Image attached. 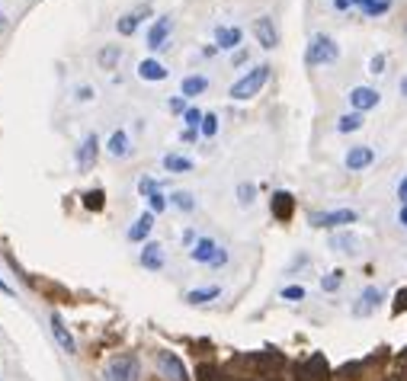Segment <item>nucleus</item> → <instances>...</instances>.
I'll return each instance as SVG.
<instances>
[{"label": "nucleus", "instance_id": "nucleus-1", "mask_svg": "<svg viewBox=\"0 0 407 381\" xmlns=\"http://www.w3.org/2000/svg\"><path fill=\"white\" fill-rule=\"evenodd\" d=\"M340 58V45L333 42L331 36H324V32H317V36H311L308 42V52H305V64L308 68H321V64H333Z\"/></svg>", "mask_w": 407, "mask_h": 381}, {"label": "nucleus", "instance_id": "nucleus-2", "mask_svg": "<svg viewBox=\"0 0 407 381\" xmlns=\"http://www.w3.org/2000/svg\"><path fill=\"white\" fill-rule=\"evenodd\" d=\"M270 80V64H256L254 71L241 77V80H234L231 84V99H250L256 93L263 90V84Z\"/></svg>", "mask_w": 407, "mask_h": 381}, {"label": "nucleus", "instance_id": "nucleus-3", "mask_svg": "<svg viewBox=\"0 0 407 381\" xmlns=\"http://www.w3.org/2000/svg\"><path fill=\"white\" fill-rule=\"evenodd\" d=\"M189 257L196 259V263H209V266H225L228 263V250L215 244L212 237H199L196 244H193V250H189Z\"/></svg>", "mask_w": 407, "mask_h": 381}, {"label": "nucleus", "instance_id": "nucleus-4", "mask_svg": "<svg viewBox=\"0 0 407 381\" xmlns=\"http://www.w3.org/2000/svg\"><path fill=\"white\" fill-rule=\"evenodd\" d=\"M106 378L109 381H138L142 378V362L135 356H116L106 366Z\"/></svg>", "mask_w": 407, "mask_h": 381}, {"label": "nucleus", "instance_id": "nucleus-5", "mask_svg": "<svg viewBox=\"0 0 407 381\" xmlns=\"http://www.w3.org/2000/svg\"><path fill=\"white\" fill-rule=\"evenodd\" d=\"M359 215L353 208H337V212H311L308 222L315 228H340V224H353Z\"/></svg>", "mask_w": 407, "mask_h": 381}, {"label": "nucleus", "instance_id": "nucleus-6", "mask_svg": "<svg viewBox=\"0 0 407 381\" xmlns=\"http://www.w3.org/2000/svg\"><path fill=\"white\" fill-rule=\"evenodd\" d=\"M327 247H331L333 253H340V257H359L362 240L353 234V231H337V234H331Z\"/></svg>", "mask_w": 407, "mask_h": 381}, {"label": "nucleus", "instance_id": "nucleus-7", "mask_svg": "<svg viewBox=\"0 0 407 381\" xmlns=\"http://www.w3.org/2000/svg\"><path fill=\"white\" fill-rule=\"evenodd\" d=\"M378 103H382V93H378L375 87H353V90H350V106H353L356 113H369Z\"/></svg>", "mask_w": 407, "mask_h": 381}, {"label": "nucleus", "instance_id": "nucleus-8", "mask_svg": "<svg viewBox=\"0 0 407 381\" xmlns=\"http://www.w3.org/2000/svg\"><path fill=\"white\" fill-rule=\"evenodd\" d=\"M254 36H256V42H260L263 48H276V45H280V29H276V23H273L270 16L254 20Z\"/></svg>", "mask_w": 407, "mask_h": 381}, {"label": "nucleus", "instance_id": "nucleus-9", "mask_svg": "<svg viewBox=\"0 0 407 381\" xmlns=\"http://www.w3.org/2000/svg\"><path fill=\"white\" fill-rule=\"evenodd\" d=\"M170 29H174V20H170V16H158L154 26L148 29V48H154V52H158V48H170V45H167Z\"/></svg>", "mask_w": 407, "mask_h": 381}, {"label": "nucleus", "instance_id": "nucleus-10", "mask_svg": "<svg viewBox=\"0 0 407 381\" xmlns=\"http://www.w3.org/2000/svg\"><path fill=\"white\" fill-rule=\"evenodd\" d=\"M158 368L170 381H189L186 378V366H183L180 356H174V352H158Z\"/></svg>", "mask_w": 407, "mask_h": 381}, {"label": "nucleus", "instance_id": "nucleus-11", "mask_svg": "<svg viewBox=\"0 0 407 381\" xmlns=\"http://www.w3.org/2000/svg\"><path fill=\"white\" fill-rule=\"evenodd\" d=\"M97 157H99V138L97 135H87L81 141V148H77V167L90 170L93 164H97Z\"/></svg>", "mask_w": 407, "mask_h": 381}, {"label": "nucleus", "instance_id": "nucleus-12", "mask_svg": "<svg viewBox=\"0 0 407 381\" xmlns=\"http://www.w3.org/2000/svg\"><path fill=\"white\" fill-rule=\"evenodd\" d=\"M372 160H375V151H372V148L356 145V148H350V151H347V160H343V164H347V170L359 173V170H366V167H369Z\"/></svg>", "mask_w": 407, "mask_h": 381}, {"label": "nucleus", "instance_id": "nucleus-13", "mask_svg": "<svg viewBox=\"0 0 407 381\" xmlns=\"http://www.w3.org/2000/svg\"><path fill=\"white\" fill-rule=\"evenodd\" d=\"M48 324H52V333H55V343L61 346V350L68 352H77V346H74V336L68 333V327H64V320H61V314H52V317H48Z\"/></svg>", "mask_w": 407, "mask_h": 381}, {"label": "nucleus", "instance_id": "nucleus-14", "mask_svg": "<svg viewBox=\"0 0 407 381\" xmlns=\"http://www.w3.org/2000/svg\"><path fill=\"white\" fill-rule=\"evenodd\" d=\"M292 212H295V199L289 196V192H276V196H273V218H276V222H289Z\"/></svg>", "mask_w": 407, "mask_h": 381}, {"label": "nucleus", "instance_id": "nucleus-15", "mask_svg": "<svg viewBox=\"0 0 407 381\" xmlns=\"http://www.w3.org/2000/svg\"><path fill=\"white\" fill-rule=\"evenodd\" d=\"M378 305H382V292H378V289H366L359 295V301H356L353 314H356V317H366V314H372Z\"/></svg>", "mask_w": 407, "mask_h": 381}, {"label": "nucleus", "instance_id": "nucleus-16", "mask_svg": "<svg viewBox=\"0 0 407 381\" xmlns=\"http://www.w3.org/2000/svg\"><path fill=\"white\" fill-rule=\"evenodd\" d=\"M151 228H154V212H142L138 215V222L128 228V240H135V244H142L144 237L151 234Z\"/></svg>", "mask_w": 407, "mask_h": 381}, {"label": "nucleus", "instance_id": "nucleus-17", "mask_svg": "<svg viewBox=\"0 0 407 381\" xmlns=\"http://www.w3.org/2000/svg\"><path fill=\"white\" fill-rule=\"evenodd\" d=\"M142 266L151 269V273L164 269V247H160V244H144V250H142Z\"/></svg>", "mask_w": 407, "mask_h": 381}, {"label": "nucleus", "instance_id": "nucleus-18", "mask_svg": "<svg viewBox=\"0 0 407 381\" xmlns=\"http://www.w3.org/2000/svg\"><path fill=\"white\" fill-rule=\"evenodd\" d=\"M215 45L219 48H237L241 45V29H237V26H219V29H215Z\"/></svg>", "mask_w": 407, "mask_h": 381}, {"label": "nucleus", "instance_id": "nucleus-19", "mask_svg": "<svg viewBox=\"0 0 407 381\" xmlns=\"http://www.w3.org/2000/svg\"><path fill=\"white\" fill-rule=\"evenodd\" d=\"M138 77H142V80H164L167 68L160 62H154V58H148V62L138 64Z\"/></svg>", "mask_w": 407, "mask_h": 381}, {"label": "nucleus", "instance_id": "nucleus-20", "mask_svg": "<svg viewBox=\"0 0 407 381\" xmlns=\"http://www.w3.org/2000/svg\"><path fill=\"white\" fill-rule=\"evenodd\" d=\"M109 154H113V157H128V154H132V145H128V135L125 131H113V135H109Z\"/></svg>", "mask_w": 407, "mask_h": 381}, {"label": "nucleus", "instance_id": "nucleus-21", "mask_svg": "<svg viewBox=\"0 0 407 381\" xmlns=\"http://www.w3.org/2000/svg\"><path fill=\"white\" fill-rule=\"evenodd\" d=\"M142 16H148V7L135 10V13H125V16H119V23H116V29H119L122 36H132V32L138 29V23H142Z\"/></svg>", "mask_w": 407, "mask_h": 381}, {"label": "nucleus", "instance_id": "nucleus-22", "mask_svg": "<svg viewBox=\"0 0 407 381\" xmlns=\"http://www.w3.org/2000/svg\"><path fill=\"white\" fill-rule=\"evenodd\" d=\"M183 96H199V93L209 90V80H205L202 74H193V77H183V84H180Z\"/></svg>", "mask_w": 407, "mask_h": 381}, {"label": "nucleus", "instance_id": "nucleus-23", "mask_svg": "<svg viewBox=\"0 0 407 381\" xmlns=\"http://www.w3.org/2000/svg\"><path fill=\"white\" fill-rule=\"evenodd\" d=\"M394 0H353V7H359L366 16H382L388 13V7H392Z\"/></svg>", "mask_w": 407, "mask_h": 381}, {"label": "nucleus", "instance_id": "nucleus-24", "mask_svg": "<svg viewBox=\"0 0 407 381\" xmlns=\"http://www.w3.org/2000/svg\"><path fill=\"white\" fill-rule=\"evenodd\" d=\"M97 62H99V68H116V64L122 62V48L119 45H106V48H99V55H97Z\"/></svg>", "mask_w": 407, "mask_h": 381}, {"label": "nucleus", "instance_id": "nucleus-25", "mask_svg": "<svg viewBox=\"0 0 407 381\" xmlns=\"http://www.w3.org/2000/svg\"><path fill=\"white\" fill-rule=\"evenodd\" d=\"M164 170H170V173H189V170H193V160L183 157V154H167Z\"/></svg>", "mask_w": 407, "mask_h": 381}, {"label": "nucleus", "instance_id": "nucleus-26", "mask_svg": "<svg viewBox=\"0 0 407 381\" xmlns=\"http://www.w3.org/2000/svg\"><path fill=\"white\" fill-rule=\"evenodd\" d=\"M219 295H221L219 285H209V289H193L186 295V301H189V305H205V301H215Z\"/></svg>", "mask_w": 407, "mask_h": 381}, {"label": "nucleus", "instance_id": "nucleus-27", "mask_svg": "<svg viewBox=\"0 0 407 381\" xmlns=\"http://www.w3.org/2000/svg\"><path fill=\"white\" fill-rule=\"evenodd\" d=\"M362 113H350V115H340V122H337V131H343V135H350V131H359L362 129Z\"/></svg>", "mask_w": 407, "mask_h": 381}, {"label": "nucleus", "instance_id": "nucleus-28", "mask_svg": "<svg viewBox=\"0 0 407 381\" xmlns=\"http://www.w3.org/2000/svg\"><path fill=\"white\" fill-rule=\"evenodd\" d=\"M170 206H177L180 208V212H193V208H196V199H193V192H174V196H170Z\"/></svg>", "mask_w": 407, "mask_h": 381}, {"label": "nucleus", "instance_id": "nucleus-29", "mask_svg": "<svg viewBox=\"0 0 407 381\" xmlns=\"http://www.w3.org/2000/svg\"><path fill=\"white\" fill-rule=\"evenodd\" d=\"M340 285H343V273H340V269H333V273H327L324 279H321V289L324 292H337Z\"/></svg>", "mask_w": 407, "mask_h": 381}, {"label": "nucleus", "instance_id": "nucleus-30", "mask_svg": "<svg viewBox=\"0 0 407 381\" xmlns=\"http://www.w3.org/2000/svg\"><path fill=\"white\" fill-rule=\"evenodd\" d=\"M199 131H202L205 138H215V131H219V115H215V113H205L202 129H199Z\"/></svg>", "mask_w": 407, "mask_h": 381}, {"label": "nucleus", "instance_id": "nucleus-31", "mask_svg": "<svg viewBox=\"0 0 407 381\" xmlns=\"http://www.w3.org/2000/svg\"><path fill=\"white\" fill-rule=\"evenodd\" d=\"M183 119H186V129H202V119H205V113H199V109H186L183 113Z\"/></svg>", "mask_w": 407, "mask_h": 381}, {"label": "nucleus", "instance_id": "nucleus-32", "mask_svg": "<svg viewBox=\"0 0 407 381\" xmlns=\"http://www.w3.org/2000/svg\"><path fill=\"white\" fill-rule=\"evenodd\" d=\"M83 206L90 208V212H99V208H103V189L87 192V196H83Z\"/></svg>", "mask_w": 407, "mask_h": 381}, {"label": "nucleus", "instance_id": "nucleus-33", "mask_svg": "<svg viewBox=\"0 0 407 381\" xmlns=\"http://www.w3.org/2000/svg\"><path fill=\"white\" fill-rule=\"evenodd\" d=\"M237 199H241V206H250L256 199V186L254 183H241L237 186Z\"/></svg>", "mask_w": 407, "mask_h": 381}, {"label": "nucleus", "instance_id": "nucleus-34", "mask_svg": "<svg viewBox=\"0 0 407 381\" xmlns=\"http://www.w3.org/2000/svg\"><path fill=\"white\" fill-rule=\"evenodd\" d=\"M164 208H167V199L160 196V192L148 196V212H154V215H158V212H164Z\"/></svg>", "mask_w": 407, "mask_h": 381}, {"label": "nucleus", "instance_id": "nucleus-35", "mask_svg": "<svg viewBox=\"0 0 407 381\" xmlns=\"http://www.w3.org/2000/svg\"><path fill=\"white\" fill-rule=\"evenodd\" d=\"M282 298H289V301H302L305 289H302V285H286V289H282Z\"/></svg>", "mask_w": 407, "mask_h": 381}, {"label": "nucleus", "instance_id": "nucleus-36", "mask_svg": "<svg viewBox=\"0 0 407 381\" xmlns=\"http://www.w3.org/2000/svg\"><path fill=\"white\" fill-rule=\"evenodd\" d=\"M138 189H142L144 196H154V192H160L158 189V180H151V176H144L142 183H138Z\"/></svg>", "mask_w": 407, "mask_h": 381}, {"label": "nucleus", "instance_id": "nucleus-37", "mask_svg": "<svg viewBox=\"0 0 407 381\" xmlns=\"http://www.w3.org/2000/svg\"><path fill=\"white\" fill-rule=\"evenodd\" d=\"M394 314H404L407 311V289H401L398 295H394V308H392Z\"/></svg>", "mask_w": 407, "mask_h": 381}, {"label": "nucleus", "instance_id": "nucleus-38", "mask_svg": "<svg viewBox=\"0 0 407 381\" xmlns=\"http://www.w3.org/2000/svg\"><path fill=\"white\" fill-rule=\"evenodd\" d=\"M369 71H372V74H382V71H385V55H375V58H372Z\"/></svg>", "mask_w": 407, "mask_h": 381}, {"label": "nucleus", "instance_id": "nucleus-39", "mask_svg": "<svg viewBox=\"0 0 407 381\" xmlns=\"http://www.w3.org/2000/svg\"><path fill=\"white\" fill-rule=\"evenodd\" d=\"M199 378H202V381H221V378H219V372H215V368H209V366L199 368Z\"/></svg>", "mask_w": 407, "mask_h": 381}, {"label": "nucleus", "instance_id": "nucleus-40", "mask_svg": "<svg viewBox=\"0 0 407 381\" xmlns=\"http://www.w3.org/2000/svg\"><path fill=\"white\" fill-rule=\"evenodd\" d=\"M170 113H186V99H183V96L170 99Z\"/></svg>", "mask_w": 407, "mask_h": 381}, {"label": "nucleus", "instance_id": "nucleus-41", "mask_svg": "<svg viewBox=\"0 0 407 381\" xmlns=\"http://www.w3.org/2000/svg\"><path fill=\"white\" fill-rule=\"evenodd\" d=\"M398 199H401V206H407V176L398 183Z\"/></svg>", "mask_w": 407, "mask_h": 381}, {"label": "nucleus", "instance_id": "nucleus-42", "mask_svg": "<svg viewBox=\"0 0 407 381\" xmlns=\"http://www.w3.org/2000/svg\"><path fill=\"white\" fill-rule=\"evenodd\" d=\"M90 96H93L90 87H81V90H77V99H90Z\"/></svg>", "mask_w": 407, "mask_h": 381}, {"label": "nucleus", "instance_id": "nucleus-43", "mask_svg": "<svg viewBox=\"0 0 407 381\" xmlns=\"http://www.w3.org/2000/svg\"><path fill=\"white\" fill-rule=\"evenodd\" d=\"M333 7H337V10H347V7H353V0H333Z\"/></svg>", "mask_w": 407, "mask_h": 381}, {"label": "nucleus", "instance_id": "nucleus-44", "mask_svg": "<svg viewBox=\"0 0 407 381\" xmlns=\"http://www.w3.org/2000/svg\"><path fill=\"white\" fill-rule=\"evenodd\" d=\"M401 224L407 228V206H401Z\"/></svg>", "mask_w": 407, "mask_h": 381}, {"label": "nucleus", "instance_id": "nucleus-45", "mask_svg": "<svg viewBox=\"0 0 407 381\" xmlns=\"http://www.w3.org/2000/svg\"><path fill=\"white\" fill-rule=\"evenodd\" d=\"M401 93H404V96H407V77H404V80H401Z\"/></svg>", "mask_w": 407, "mask_h": 381}, {"label": "nucleus", "instance_id": "nucleus-46", "mask_svg": "<svg viewBox=\"0 0 407 381\" xmlns=\"http://www.w3.org/2000/svg\"><path fill=\"white\" fill-rule=\"evenodd\" d=\"M404 381H407V378H404Z\"/></svg>", "mask_w": 407, "mask_h": 381}]
</instances>
